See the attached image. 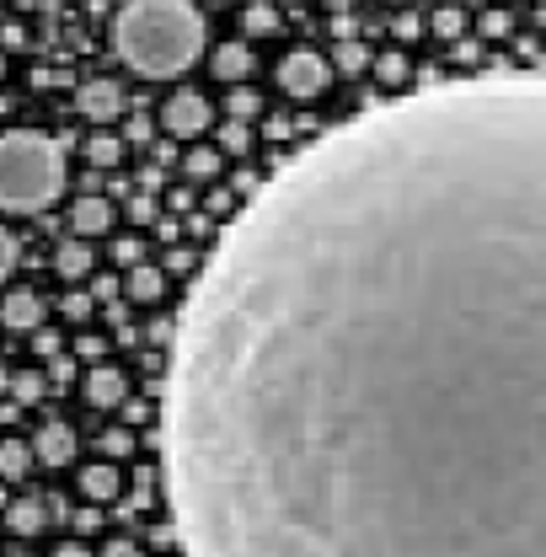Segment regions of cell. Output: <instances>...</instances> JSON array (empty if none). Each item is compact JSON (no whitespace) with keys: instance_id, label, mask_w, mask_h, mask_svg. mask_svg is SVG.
<instances>
[{"instance_id":"5bb4252c","label":"cell","mask_w":546,"mask_h":557,"mask_svg":"<svg viewBox=\"0 0 546 557\" xmlns=\"http://www.w3.org/2000/svg\"><path fill=\"white\" fill-rule=\"evenodd\" d=\"M54 269H60V278H86L91 274V247H86L80 236H65V242L54 247Z\"/></svg>"},{"instance_id":"f35d334b","label":"cell","mask_w":546,"mask_h":557,"mask_svg":"<svg viewBox=\"0 0 546 557\" xmlns=\"http://www.w3.org/2000/svg\"><path fill=\"white\" fill-rule=\"evenodd\" d=\"M322 5H327V11H338V16H343V11H348V5H359V0H322Z\"/></svg>"},{"instance_id":"cb8c5ba5","label":"cell","mask_w":546,"mask_h":557,"mask_svg":"<svg viewBox=\"0 0 546 557\" xmlns=\"http://www.w3.org/2000/svg\"><path fill=\"white\" fill-rule=\"evenodd\" d=\"M375 75L386 81V86H402L412 75V65H408V54L402 49H392V54H381V65H375Z\"/></svg>"},{"instance_id":"ab89813d","label":"cell","mask_w":546,"mask_h":557,"mask_svg":"<svg viewBox=\"0 0 546 557\" xmlns=\"http://www.w3.org/2000/svg\"><path fill=\"white\" fill-rule=\"evenodd\" d=\"M0 392H11V370L5 364H0Z\"/></svg>"},{"instance_id":"44dd1931","label":"cell","mask_w":546,"mask_h":557,"mask_svg":"<svg viewBox=\"0 0 546 557\" xmlns=\"http://www.w3.org/2000/svg\"><path fill=\"white\" fill-rule=\"evenodd\" d=\"M225 113H231L236 124H247V119H258V113H263V97H258V91H247V86H236V91L225 97Z\"/></svg>"},{"instance_id":"484cf974","label":"cell","mask_w":546,"mask_h":557,"mask_svg":"<svg viewBox=\"0 0 546 557\" xmlns=\"http://www.w3.org/2000/svg\"><path fill=\"white\" fill-rule=\"evenodd\" d=\"M129 450H135V434H129V429H108V434H102V456L119 461V456H129Z\"/></svg>"},{"instance_id":"e0dca14e","label":"cell","mask_w":546,"mask_h":557,"mask_svg":"<svg viewBox=\"0 0 546 557\" xmlns=\"http://www.w3.org/2000/svg\"><path fill=\"white\" fill-rule=\"evenodd\" d=\"M27 461H33L27 440H5V445H0V478H5V483L27 478Z\"/></svg>"},{"instance_id":"4316f807","label":"cell","mask_w":546,"mask_h":557,"mask_svg":"<svg viewBox=\"0 0 546 557\" xmlns=\"http://www.w3.org/2000/svg\"><path fill=\"white\" fill-rule=\"evenodd\" d=\"M509 27H514L509 11H487V16H482V33H487V38H509Z\"/></svg>"},{"instance_id":"f546056e","label":"cell","mask_w":546,"mask_h":557,"mask_svg":"<svg viewBox=\"0 0 546 557\" xmlns=\"http://www.w3.org/2000/svg\"><path fill=\"white\" fill-rule=\"evenodd\" d=\"M113 258L135 269V263H139V242H135V236H124V242H113Z\"/></svg>"},{"instance_id":"7bdbcfd3","label":"cell","mask_w":546,"mask_h":557,"mask_svg":"<svg viewBox=\"0 0 546 557\" xmlns=\"http://www.w3.org/2000/svg\"><path fill=\"white\" fill-rule=\"evenodd\" d=\"M392 5H402V0H392Z\"/></svg>"},{"instance_id":"83f0119b","label":"cell","mask_w":546,"mask_h":557,"mask_svg":"<svg viewBox=\"0 0 546 557\" xmlns=\"http://www.w3.org/2000/svg\"><path fill=\"white\" fill-rule=\"evenodd\" d=\"M11 269H16V242H11V231L0 225V278H11Z\"/></svg>"},{"instance_id":"d4e9b609","label":"cell","mask_w":546,"mask_h":557,"mask_svg":"<svg viewBox=\"0 0 546 557\" xmlns=\"http://www.w3.org/2000/svg\"><path fill=\"white\" fill-rule=\"evenodd\" d=\"M434 33H439V38H461V33H467L461 5H439V11H434Z\"/></svg>"},{"instance_id":"603a6c76","label":"cell","mask_w":546,"mask_h":557,"mask_svg":"<svg viewBox=\"0 0 546 557\" xmlns=\"http://www.w3.org/2000/svg\"><path fill=\"white\" fill-rule=\"evenodd\" d=\"M247 150H252V129L231 119V124L220 129V156H247Z\"/></svg>"},{"instance_id":"d6986e66","label":"cell","mask_w":546,"mask_h":557,"mask_svg":"<svg viewBox=\"0 0 546 557\" xmlns=\"http://www.w3.org/2000/svg\"><path fill=\"white\" fill-rule=\"evenodd\" d=\"M86 161H91V166H119V161H124V139L119 135H91L86 139Z\"/></svg>"},{"instance_id":"9a60e30c","label":"cell","mask_w":546,"mask_h":557,"mask_svg":"<svg viewBox=\"0 0 546 557\" xmlns=\"http://www.w3.org/2000/svg\"><path fill=\"white\" fill-rule=\"evenodd\" d=\"M124 289H129V300L150 306V300H161V295H166V274H161L156 263H135V269H129V284H124Z\"/></svg>"},{"instance_id":"b9f144b4","label":"cell","mask_w":546,"mask_h":557,"mask_svg":"<svg viewBox=\"0 0 546 557\" xmlns=\"http://www.w3.org/2000/svg\"><path fill=\"white\" fill-rule=\"evenodd\" d=\"M11 557H27V553H11Z\"/></svg>"},{"instance_id":"ba28073f","label":"cell","mask_w":546,"mask_h":557,"mask_svg":"<svg viewBox=\"0 0 546 557\" xmlns=\"http://www.w3.org/2000/svg\"><path fill=\"white\" fill-rule=\"evenodd\" d=\"M124 397H129V375H124V370L97 364V370L86 375V403H91V408H124Z\"/></svg>"},{"instance_id":"f1b7e54d","label":"cell","mask_w":546,"mask_h":557,"mask_svg":"<svg viewBox=\"0 0 546 557\" xmlns=\"http://www.w3.org/2000/svg\"><path fill=\"white\" fill-rule=\"evenodd\" d=\"M91 306H97L91 295H65V317L70 322H86V317H91Z\"/></svg>"},{"instance_id":"836d02e7","label":"cell","mask_w":546,"mask_h":557,"mask_svg":"<svg viewBox=\"0 0 546 557\" xmlns=\"http://www.w3.org/2000/svg\"><path fill=\"white\" fill-rule=\"evenodd\" d=\"M166 269H172V274H194V252H183V247H177V252L166 258Z\"/></svg>"},{"instance_id":"9c48e42d","label":"cell","mask_w":546,"mask_h":557,"mask_svg":"<svg viewBox=\"0 0 546 557\" xmlns=\"http://www.w3.org/2000/svg\"><path fill=\"white\" fill-rule=\"evenodd\" d=\"M70 456H75V429H70V423H44L38 440H33V461H44V467H70Z\"/></svg>"},{"instance_id":"d6a6232c","label":"cell","mask_w":546,"mask_h":557,"mask_svg":"<svg viewBox=\"0 0 546 557\" xmlns=\"http://www.w3.org/2000/svg\"><path fill=\"white\" fill-rule=\"evenodd\" d=\"M75 354H80V359H97V364H102L108 344H102V338H80V344H75Z\"/></svg>"},{"instance_id":"74e56055","label":"cell","mask_w":546,"mask_h":557,"mask_svg":"<svg viewBox=\"0 0 546 557\" xmlns=\"http://www.w3.org/2000/svg\"><path fill=\"white\" fill-rule=\"evenodd\" d=\"M113 295H119V284H113V278H97V295H91V300H113Z\"/></svg>"},{"instance_id":"8fae6325","label":"cell","mask_w":546,"mask_h":557,"mask_svg":"<svg viewBox=\"0 0 546 557\" xmlns=\"http://www.w3.org/2000/svg\"><path fill=\"white\" fill-rule=\"evenodd\" d=\"M252 65H258V60H252V49H247L241 38H236V44H220V49L209 54V70H214L220 81H247Z\"/></svg>"},{"instance_id":"7402d4cb","label":"cell","mask_w":546,"mask_h":557,"mask_svg":"<svg viewBox=\"0 0 546 557\" xmlns=\"http://www.w3.org/2000/svg\"><path fill=\"white\" fill-rule=\"evenodd\" d=\"M49 392V375H38V370H22V375H11V397L16 403H38Z\"/></svg>"},{"instance_id":"1f68e13d","label":"cell","mask_w":546,"mask_h":557,"mask_svg":"<svg viewBox=\"0 0 546 557\" xmlns=\"http://www.w3.org/2000/svg\"><path fill=\"white\" fill-rule=\"evenodd\" d=\"M392 33H397V38H418V33H423V22H418L412 11H402V16L392 22Z\"/></svg>"},{"instance_id":"7c38bea8","label":"cell","mask_w":546,"mask_h":557,"mask_svg":"<svg viewBox=\"0 0 546 557\" xmlns=\"http://www.w3.org/2000/svg\"><path fill=\"white\" fill-rule=\"evenodd\" d=\"M5 525L16 536H38L49 525V504L44 498H16V504H5Z\"/></svg>"},{"instance_id":"6da1fadb","label":"cell","mask_w":546,"mask_h":557,"mask_svg":"<svg viewBox=\"0 0 546 557\" xmlns=\"http://www.w3.org/2000/svg\"><path fill=\"white\" fill-rule=\"evenodd\" d=\"M546 81L477 70L289 156L172 327L188 557H542Z\"/></svg>"},{"instance_id":"8d00e7d4","label":"cell","mask_w":546,"mask_h":557,"mask_svg":"<svg viewBox=\"0 0 546 557\" xmlns=\"http://www.w3.org/2000/svg\"><path fill=\"white\" fill-rule=\"evenodd\" d=\"M54 557H91V553H86L80 542H60V547H54Z\"/></svg>"},{"instance_id":"4dcf8cb0","label":"cell","mask_w":546,"mask_h":557,"mask_svg":"<svg viewBox=\"0 0 546 557\" xmlns=\"http://www.w3.org/2000/svg\"><path fill=\"white\" fill-rule=\"evenodd\" d=\"M70 525L86 536V531H97V525H102V515H97V509H75V515H70Z\"/></svg>"},{"instance_id":"52a82bcc","label":"cell","mask_w":546,"mask_h":557,"mask_svg":"<svg viewBox=\"0 0 546 557\" xmlns=\"http://www.w3.org/2000/svg\"><path fill=\"white\" fill-rule=\"evenodd\" d=\"M0 327H11V333H38V327H44V300H38L33 289H11V295L0 300Z\"/></svg>"},{"instance_id":"e575fe53","label":"cell","mask_w":546,"mask_h":557,"mask_svg":"<svg viewBox=\"0 0 546 557\" xmlns=\"http://www.w3.org/2000/svg\"><path fill=\"white\" fill-rule=\"evenodd\" d=\"M102 557H139V547H135V542H124V536H119V542H108V547H102Z\"/></svg>"},{"instance_id":"ffe728a7","label":"cell","mask_w":546,"mask_h":557,"mask_svg":"<svg viewBox=\"0 0 546 557\" xmlns=\"http://www.w3.org/2000/svg\"><path fill=\"white\" fill-rule=\"evenodd\" d=\"M183 172H188V177H199V183H209V177L220 172V150H209V145H194V150L183 156Z\"/></svg>"},{"instance_id":"7a4b0ae2","label":"cell","mask_w":546,"mask_h":557,"mask_svg":"<svg viewBox=\"0 0 546 557\" xmlns=\"http://www.w3.org/2000/svg\"><path fill=\"white\" fill-rule=\"evenodd\" d=\"M209 44V27L194 0H129L113 16V49L124 54V65L166 81L199 60Z\"/></svg>"},{"instance_id":"8992f818","label":"cell","mask_w":546,"mask_h":557,"mask_svg":"<svg viewBox=\"0 0 546 557\" xmlns=\"http://www.w3.org/2000/svg\"><path fill=\"white\" fill-rule=\"evenodd\" d=\"M75 108H80L91 124H113V119L124 113V86H119V81H86V86L75 91Z\"/></svg>"},{"instance_id":"60d3db41","label":"cell","mask_w":546,"mask_h":557,"mask_svg":"<svg viewBox=\"0 0 546 557\" xmlns=\"http://www.w3.org/2000/svg\"><path fill=\"white\" fill-rule=\"evenodd\" d=\"M467 5H482V0H467Z\"/></svg>"},{"instance_id":"2e32d148","label":"cell","mask_w":546,"mask_h":557,"mask_svg":"<svg viewBox=\"0 0 546 557\" xmlns=\"http://www.w3.org/2000/svg\"><path fill=\"white\" fill-rule=\"evenodd\" d=\"M241 33H247V38H269V33H278V5L247 0V5H241Z\"/></svg>"},{"instance_id":"ac0fdd59","label":"cell","mask_w":546,"mask_h":557,"mask_svg":"<svg viewBox=\"0 0 546 557\" xmlns=\"http://www.w3.org/2000/svg\"><path fill=\"white\" fill-rule=\"evenodd\" d=\"M327 70H338V75H359V70H370V49H364V44H353V38H343L338 49H333V65Z\"/></svg>"},{"instance_id":"5b68a950","label":"cell","mask_w":546,"mask_h":557,"mask_svg":"<svg viewBox=\"0 0 546 557\" xmlns=\"http://www.w3.org/2000/svg\"><path fill=\"white\" fill-rule=\"evenodd\" d=\"M209 124H214V108H209L204 91H194V86L172 91V97H166V108H161V129H166V135H177V139L209 135Z\"/></svg>"},{"instance_id":"30bf717a","label":"cell","mask_w":546,"mask_h":557,"mask_svg":"<svg viewBox=\"0 0 546 557\" xmlns=\"http://www.w3.org/2000/svg\"><path fill=\"white\" fill-rule=\"evenodd\" d=\"M70 225H75L80 242L86 236H102V231H113V205L97 199V194H86V199H75V209H70Z\"/></svg>"},{"instance_id":"4fadbf2b","label":"cell","mask_w":546,"mask_h":557,"mask_svg":"<svg viewBox=\"0 0 546 557\" xmlns=\"http://www.w3.org/2000/svg\"><path fill=\"white\" fill-rule=\"evenodd\" d=\"M119 487H124V478H119V467H108V461H97V467H86V472H80V493H86L91 504L119 498Z\"/></svg>"},{"instance_id":"3957f363","label":"cell","mask_w":546,"mask_h":557,"mask_svg":"<svg viewBox=\"0 0 546 557\" xmlns=\"http://www.w3.org/2000/svg\"><path fill=\"white\" fill-rule=\"evenodd\" d=\"M65 194V150L60 139L11 129L0 135V209L5 214H33L49 209Z\"/></svg>"},{"instance_id":"277c9868","label":"cell","mask_w":546,"mask_h":557,"mask_svg":"<svg viewBox=\"0 0 546 557\" xmlns=\"http://www.w3.org/2000/svg\"><path fill=\"white\" fill-rule=\"evenodd\" d=\"M327 60L317 54V49H295V54H284L278 60V86H284V97H295V102H311V97H322L327 91Z\"/></svg>"},{"instance_id":"d590c367","label":"cell","mask_w":546,"mask_h":557,"mask_svg":"<svg viewBox=\"0 0 546 557\" xmlns=\"http://www.w3.org/2000/svg\"><path fill=\"white\" fill-rule=\"evenodd\" d=\"M38 354H49V359L60 354V338H54V333H44V327H38Z\"/></svg>"}]
</instances>
